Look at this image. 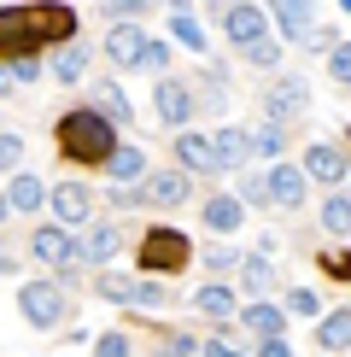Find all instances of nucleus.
Wrapping results in <instances>:
<instances>
[{
    "label": "nucleus",
    "mask_w": 351,
    "mask_h": 357,
    "mask_svg": "<svg viewBox=\"0 0 351 357\" xmlns=\"http://www.w3.org/2000/svg\"><path fill=\"white\" fill-rule=\"evenodd\" d=\"M47 77L53 82H82L88 77V47H82V41H65V47H58V59H47Z\"/></svg>",
    "instance_id": "obj_19"
},
{
    "label": "nucleus",
    "mask_w": 351,
    "mask_h": 357,
    "mask_svg": "<svg viewBox=\"0 0 351 357\" xmlns=\"http://www.w3.org/2000/svg\"><path fill=\"white\" fill-rule=\"evenodd\" d=\"M141 47H146V36H141V29L135 24H111V36H106V59H111V65H123V70H135V59H141Z\"/></svg>",
    "instance_id": "obj_13"
},
{
    "label": "nucleus",
    "mask_w": 351,
    "mask_h": 357,
    "mask_svg": "<svg viewBox=\"0 0 351 357\" xmlns=\"http://www.w3.org/2000/svg\"><path fill=\"white\" fill-rule=\"evenodd\" d=\"M12 77H18V88L41 82V77H47V65H41V53H29V59H12Z\"/></svg>",
    "instance_id": "obj_33"
},
{
    "label": "nucleus",
    "mask_w": 351,
    "mask_h": 357,
    "mask_svg": "<svg viewBox=\"0 0 351 357\" xmlns=\"http://www.w3.org/2000/svg\"><path fill=\"white\" fill-rule=\"evenodd\" d=\"M263 182H270V205H304V170L299 165H275Z\"/></svg>",
    "instance_id": "obj_17"
},
{
    "label": "nucleus",
    "mask_w": 351,
    "mask_h": 357,
    "mask_svg": "<svg viewBox=\"0 0 351 357\" xmlns=\"http://www.w3.org/2000/svg\"><path fill=\"white\" fill-rule=\"evenodd\" d=\"M6 94H18V77H12V65L0 59V100H6Z\"/></svg>",
    "instance_id": "obj_46"
},
{
    "label": "nucleus",
    "mask_w": 351,
    "mask_h": 357,
    "mask_svg": "<svg viewBox=\"0 0 351 357\" xmlns=\"http://www.w3.org/2000/svg\"><path fill=\"white\" fill-rule=\"evenodd\" d=\"M270 12H275V24H281L292 41H304V29H311V0H270Z\"/></svg>",
    "instance_id": "obj_22"
},
{
    "label": "nucleus",
    "mask_w": 351,
    "mask_h": 357,
    "mask_svg": "<svg viewBox=\"0 0 351 357\" xmlns=\"http://www.w3.org/2000/svg\"><path fill=\"white\" fill-rule=\"evenodd\" d=\"M187 264H194V246H187L182 229H146V241H141V270L146 275H176Z\"/></svg>",
    "instance_id": "obj_2"
},
{
    "label": "nucleus",
    "mask_w": 351,
    "mask_h": 357,
    "mask_svg": "<svg viewBox=\"0 0 351 357\" xmlns=\"http://www.w3.org/2000/svg\"><path fill=\"white\" fill-rule=\"evenodd\" d=\"M29 53H41L36 47V29H29L24 18V6H0V59H29Z\"/></svg>",
    "instance_id": "obj_7"
},
{
    "label": "nucleus",
    "mask_w": 351,
    "mask_h": 357,
    "mask_svg": "<svg viewBox=\"0 0 351 357\" xmlns=\"http://www.w3.org/2000/svg\"><path fill=\"white\" fill-rule=\"evenodd\" d=\"M6 217H12V205H6V193H0V222H6Z\"/></svg>",
    "instance_id": "obj_50"
},
{
    "label": "nucleus",
    "mask_w": 351,
    "mask_h": 357,
    "mask_svg": "<svg viewBox=\"0 0 351 357\" xmlns=\"http://www.w3.org/2000/svg\"><path fill=\"white\" fill-rule=\"evenodd\" d=\"M281 310H287V317H316V310H322V299H316V293H311V287H292Z\"/></svg>",
    "instance_id": "obj_31"
},
{
    "label": "nucleus",
    "mask_w": 351,
    "mask_h": 357,
    "mask_svg": "<svg viewBox=\"0 0 351 357\" xmlns=\"http://www.w3.org/2000/svg\"><path fill=\"white\" fill-rule=\"evenodd\" d=\"M194 351H199L194 334H164V340H158V357H194Z\"/></svg>",
    "instance_id": "obj_35"
},
{
    "label": "nucleus",
    "mask_w": 351,
    "mask_h": 357,
    "mask_svg": "<svg viewBox=\"0 0 351 357\" xmlns=\"http://www.w3.org/2000/svg\"><path fill=\"white\" fill-rule=\"evenodd\" d=\"M246 222V205L234 199V193H211V199H205V229L211 234H234Z\"/></svg>",
    "instance_id": "obj_16"
},
{
    "label": "nucleus",
    "mask_w": 351,
    "mask_h": 357,
    "mask_svg": "<svg viewBox=\"0 0 351 357\" xmlns=\"http://www.w3.org/2000/svg\"><path fill=\"white\" fill-rule=\"evenodd\" d=\"M304 106H311V82L304 77H281L270 88V94H263V112L275 117V123H287V117H299Z\"/></svg>",
    "instance_id": "obj_8"
},
{
    "label": "nucleus",
    "mask_w": 351,
    "mask_h": 357,
    "mask_svg": "<svg viewBox=\"0 0 351 357\" xmlns=\"http://www.w3.org/2000/svg\"><path fill=\"white\" fill-rule=\"evenodd\" d=\"M228 264H240V252L234 246H211V270H228Z\"/></svg>",
    "instance_id": "obj_42"
},
{
    "label": "nucleus",
    "mask_w": 351,
    "mask_h": 357,
    "mask_svg": "<svg viewBox=\"0 0 351 357\" xmlns=\"http://www.w3.org/2000/svg\"><path fill=\"white\" fill-rule=\"evenodd\" d=\"M217 6H234V0H211V12H217Z\"/></svg>",
    "instance_id": "obj_51"
},
{
    "label": "nucleus",
    "mask_w": 351,
    "mask_h": 357,
    "mask_svg": "<svg viewBox=\"0 0 351 357\" xmlns=\"http://www.w3.org/2000/svg\"><path fill=\"white\" fill-rule=\"evenodd\" d=\"M94 112H100V117H117V123H129V94H123L117 82L94 88Z\"/></svg>",
    "instance_id": "obj_26"
},
{
    "label": "nucleus",
    "mask_w": 351,
    "mask_h": 357,
    "mask_svg": "<svg viewBox=\"0 0 351 357\" xmlns=\"http://www.w3.org/2000/svg\"><path fill=\"white\" fill-rule=\"evenodd\" d=\"M304 41H311V47H322V53H334V29H304Z\"/></svg>",
    "instance_id": "obj_43"
},
{
    "label": "nucleus",
    "mask_w": 351,
    "mask_h": 357,
    "mask_svg": "<svg viewBox=\"0 0 351 357\" xmlns=\"http://www.w3.org/2000/svg\"><path fill=\"white\" fill-rule=\"evenodd\" d=\"M322 229L328 234H351V199L345 193H334V199L322 205Z\"/></svg>",
    "instance_id": "obj_28"
},
{
    "label": "nucleus",
    "mask_w": 351,
    "mask_h": 357,
    "mask_svg": "<svg viewBox=\"0 0 351 357\" xmlns=\"http://www.w3.org/2000/svg\"><path fill=\"white\" fill-rule=\"evenodd\" d=\"M194 305L205 310V317H217V322L234 317V293H228V287H217V281H205V287L194 293Z\"/></svg>",
    "instance_id": "obj_24"
},
{
    "label": "nucleus",
    "mask_w": 351,
    "mask_h": 357,
    "mask_svg": "<svg viewBox=\"0 0 351 357\" xmlns=\"http://www.w3.org/2000/svg\"><path fill=\"white\" fill-rule=\"evenodd\" d=\"M187 193H194L187 170H182V165H170V170H158L153 182H146V205H164V211H170V205H182Z\"/></svg>",
    "instance_id": "obj_11"
},
{
    "label": "nucleus",
    "mask_w": 351,
    "mask_h": 357,
    "mask_svg": "<svg viewBox=\"0 0 351 357\" xmlns=\"http://www.w3.org/2000/svg\"><path fill=\"white\" fill-rule=\"evenodd\" d=\"M164 59H170V47H164V41H146V47H141V59H135V70H164Z\"/></svg>",
    "instance_id": "obj_38"
},
{
    "label": "nucleus",
    "mask_w": 351,
    "mask_h": 357,
    "mask_svg": "<svg viewBox=\"0 0 351 357\" xmlns=\"http://www.w3.org/2000/svg\"><path fill=\"white\" fill-rule=\"evenodd\" d=\"M340 6H345V12H351V0H340Z\"/></svg>",
    "instance_id": "obj_52"
},
{
    "label": "nucleus",
    "mask_w": 351,
    "mask_h": 357,
    "mask_svg": "<svg viewBox=\"0 0 351 357\" xmlns=\"http://www.w3.org/2000/svg\"><path fill=\"white\" fill-rule=\"evenodd\" d=\"M94 357H129V334H100V346H94Z\"/></svg>",
    "instance_id": "obj_40"
},
{
    "label": "nucleus",
    "mask_w": 351,
    "mask_h": 357,
    "mask_svg": "<svg viewBox=\"0 0 351 357\" xmlns=\"http://www.w3.org/2000/svg\"><path fill=\"white\" fill-rule=\"evenodd\" d=\"M240 275H246V293H275V264L270 258H246Z\"/></svg>",
    "instance_id": "obj_27"
},
{
    "label": "nucleus",
    "mask_w": 351,
    "mask_h": 357,
    "mask_svg": "<svg viewBox=\"0 0 351 357\" xmlns=\"http://www.w3.org/2000/svg\"><path fill=\"white\" fill-rule=\"evenodd\" d=\"M328 275H351V258H340V252H334V258H328Z\"/></svg>",
    "instance_id": "obj_48"
},
{
    "label": "nucleus",
    "mask_w": 351,
    "mask_h": 357,
    "mask_svg": "<svg viewBox=\"0 0 351 357\" xmlns=\"http://www.w3.org/2000/svg\"><path fill=\"white\" fill-rule=\"evenodd\" d=\"M94 293H100V299H111V305H129V299H135V281H123V275H100Z\"/></svg>",
    "instance_id": "obj_30"
},
{
    "label": "nucleus",
    "mask_w": 351,
    "mask_h": 357,
    "mask_svg": "<svg viewBox=\"0 0 351 357\" xmlns=\"http://www.w3.org/2000/svg\"><path fill=\"white\" fill-rule=\"evenodd\" d=\"M53 141H58V153L77 158V165H106L111 146H117L111 117H100L94 106H70V112L53 123Z\"/></svg>",
    "instance_id": "obj_1"
},
{
    "label": "nucleus",
    "mask_w": 351,
    "mask_h": 357,
    "mask_svg": "<svg viewBox=\"0 0 351 357\" xmlns=\"http://www.w3.org/2000/svg\"><path fill=\"white\" fill-rule=\"evenodd\" d=\"M24 18L36 29V47H65V41H77V12H70V0H29Z\"/></svg>",
    "instance_id": "obj_3"
},
{
    "label": "nucleus",
    "mask_w": 351,
    "mask_h": 357,
    "mask_svg": "<svg viewBox=\"0 0 351 357\" xmlns=\"http://www.w3.org/2000/svg\"><path fill=\"white\" fill-rule=\"evenodd\" d=\"M316 340H322L328 351H345V346H351V310H334V317H322Z\"/></svg>",
    "instance_id": "obj_25"
},
{
    "label": "nucleus",
    "mask_w": 351,
    "mask_h": 357,
    "mask_svg": "<svg viewBox=\"0 0 351 357\" xmlns=\"http://www.w3.org/2000/svg\"><path fill=\"white\" fill-rule=\"evenodd\" d=\"M47 205L58 217V229H82L88 222V188L82 182H65V188H47Z\"/></svg>",
    "instance_id": "obj_10"
},
{
    "label": "nucleus",
    "mask_w": 351,
    "mask_h": 357,
    "mask_svg": "<svg viewBox=\"0 0 351 357\" xmlns=\"http://www.w3.org/2000/svg\"><path fill=\"white\" fill-rule=\"evenodd\" d=\"M158 6H170V12H187V6H194V0H158Z\"/></svg>",
    "instance_id": "obj_49"
},
{
    "label": "nucleus",
    "mask_w": 351,
    "mask_h": 357,
    "mask_svg": "<svg viewBox=\"0 0 351 357\" xmlns=\"http://www.w3.org/2000/svg\"><path fill=\"white\" fill-rule=\"evenodd\" d=\"M252 153H281V123H275V117L252 129Z\"/></svg>",
    "instance_id": "obj_34"
},
{
    "label": "nucleus",
    "mask_w": 351,
    "mask_h": 357,
    "mask_svg": "<svg viewBox=\"0 0 351 357\" xmlns=\"http://www.w3.org/2000/svg\"><path fill=\"white\" fill-rule=\"evenodd\" d=\"M211 153H217V170H240L252 158V129H217Z\"/></svg>",
    "instance_id": "obj_12"
},
{
    "label": "nucleus",
    "mask_w": 351,
    "mask_h": 357,
    "mask_svg": "<svg viewBox=\"0 0 351 357\" xmlns=\"http://www.w3.org/2000/svg\"><path fill=\"white\" fill-rule=\"evenodd\" d=\"M328 77L351 88V47H340V41H334V59H328Z\"/></svg>",
    "instance_id": "obj_39"
},
{
    "label": "nucleus",
    "mask_w": 351,
    "mask_h": 357,
    "mask_svg": "<svg viewBox=\"0 0 351 357\" xmlns=\"http://www.w3.org/2000/svg\"><path fill=\"white\" fill-rule=\"evenodd\" d=\"M223 36L246 53L252 41H263V12H258V6H246V0H234V6L223 12Z\"/></svg>",
    "instance_id": "obj_9"
},
{
    "label": "nucleus",
    "mask_w": 351,
    "mask_h": 357,
    "mask_svg": "<svg viewBox=\"0 0 351 357\" xmlns=\"http://www.w3.org/2000/svg\"><path fill=\"white\" fill-rule=\"evenodd\" d=\"M6 205H12V211H41V205H47V182H41V176H29V170H12Z\"/></svg>",
    "instance_id": "obj_18"
},
{
    "label": "nucleus",
    "mask_w": 351,
    "mask_h": 357,
    "mask_svg": "<svg viewBox=\"0 0 351 357\" xmlns=\"http://www.w3.org/2000/svg\"><path fill=\"white\" fill-rule=\"evenodd\" d=\"M205 357H246V351H234L228 340H205Z\"/></svg>",
    "instance_id": "obj_44"
},
{
    "label": "nucleus",
    "mask_w": 351,
    "mask_h": 357,
    "mask_svg": "<svg viewBox=\"0 0 351 357\" xmlns=\"http://www.w3.org/2000/svg\"><path fill=\"white\" fill-rule=\"evenodd\" d=\"M258 357H292V346H287L281 334H275V340H263V351H258Z\"/></svg>",
    "instance_id": "obj_45"
},
{
    "label": "nucleus",
    "mask_w": 351,
    "mask_h": 357,
    "mask_svg": "<svg viewBox=\"0 0 351 357\" xmlns=\"http://www.w3.org/2000/svg\"><path fill=\"white\" fill-rule=\"evenodd\" d=\"M170 29H176V41H182V47H194V53H205V29L187 18V12H170Z\"/></svg>",
    "instance_id": "obj_29"
},
{
    "label": "nucleus",
    "mask_w": 351,
    "mask_h": 357,
    "mask_svg": "<svg viewBox=\"0 0 351 357\" xmlns=\"http://www.w3.org/2000/svg\"><path fill=\"white\" fill-rule=\"evenodd\" d=\"M153 106H158V123H164V129H187V117L199 112V106H194V88H187V82H170V77H158Z\"/></svg>",
    "instance_id": "obj_6"
},
{
    "label": "nucleus",
    "mask_w": 351,
    "mask_h": 357,
    "mask_svg": "<svg viewBox=\"0 0 351 357\" xmlns=\"http://www.w3.org/2000/svg\"><path fill=\"white\" fill-rule=\"evenodd\" d=\"M240 322H246V328H252V334H263V340H275V334L287 328V310H275V305H263V299H252V305L240 310Z\"/></svg>",
    "instance_id": "obj_21"
},
{
    "label": "nucleus",
    "mask_w": 351,
    "mask_h": 357,
    "mask_svg": "<svg viewBox=\"0 0 351 357\" xmlns=\"http://www.w3.org/2000/svg\"><path fill=\"white\" fill-rule=\"evenodd\" d=\"M65 287L58 281H24L18 287V310H24V322H36V328H58L65 322Z\"/></svg>",
    "instance_id": "obj_4"
},
{
    "label": "nucleus",
    "mask_w": 351,
    "mask_h": 357,
    "mask_svg": "<svg viewBox=\"0 0 351 357\" xmlns=\"http://www.w3.org/2000/svg\"><path fill=\"white\" fill-rule=\"evenodd\" d=\"M141 12V0H111V18H135Z\"/></svg>",
    "instance_id": "obj_47"
},
{
    "label": "nucleus",
    "mask_w": 351,
    "mask_h": 357,
    "mask_svg": "<svg viewBox=\"0 0 351 357\" xmlns=\"http://www.w3.org/2000/svg\"><path fill=\"white\" fill-rule=\"evenodd\" d=\"M164 299H170V293L158 287V281H135V299H129V305H146V310H153V305H164Z\"/></svg>",
    "instance_id": "obj_41"
},
{
    "label": "nucleus",
    "mask_w": 351,
    "mask_h": 357,
    "mask_svg": "<svg viewBox=\"0 0 351 357\" xmlns=\"http://www.w3.org/2000/svg\"><path fill=\"white\" fill-rule=\"evenodd\" d=\"M0 170H24V135L0 129Z\"/></svg>",
    "instance_id": "obj_32"
},
{
    "label": "nucleus",
    "mask_w": 351,
    "mask_h": 357,
    "mask_svg": "<svg viewBox=\"0 0 351 357\" xmlns=\"http://www.w3.org/2000/svg\"><path fill=\"white\" fill-rule=\"evenodd\" d=\"M176 165H182L187 176H194V170H217L211 135H194V129H182V135H176Z\"/></svg>",
    "instance_id": "obj_15"
},
{
    "label": "nucleus",
    "mask_w": 351,
    "mask_h": 357,
    "mask_svg": "<svg viewBox=\"0 0 351 357\" xmlns=\"http://www.w3.org/2000/svg\"><path fill=\"white\" fill-rule=\"evenodd\" d=\"M246 59H252V65H263V70H275V65H281V47L263 36V41H252V47H246Z\"/></svg>",
    "instance_id": "obj_36"
},
{
    "label": "nucleus",
    "mask_w": 351,
    "mask_h": 357,
    "mask_svg": "<svg viewBox=\"0 0 351 357\" xmlns=\"http://www.w3.org/2000/svg\"><path fill=\"white\" fill-rule=\"evenodd\" d=\"M141 170H146V153H141V146H111V158H106V176H111V182H135Z\"/></svg>",
    "instance_id": "obj_23"
},
{
    "label": "nucleus",
    "mask_w": 351,
    "mask_h": 357,
    "mask_svg": "<svg viewBox=\"0 0 351 357\" xmlns=\"http://www.w3.org/2000/svg\"><path fill=\"white\" fill-rule=\"evenodd\" d=\"M240 205H270V182L263 176H240Z\"/></svg>",
    "instance_id": "obj_37"
},
{
    "label": "nucleus",
    "mask_w": 351,
    "mask_h": 357,
    "mask_svg": "<svg viewBox=\"0 0 351 357\" xmlns=\"http://www.w3.org/2000/svg\"><path fill=\"white\" fill-rule=\"evenodd\" d=\"M304 176H316V182H345V153L340 146H311V153H304Z\"/></svg>",
    "instance_id": "obj_20"
},
{
    "label": "nucleus",
    "mask_w": 351,
    "mask_h": 357,
    "mask_svg": "<svg viewBox=\"0 0 351 357\" xmlns=\"http://www.w3.org/2000/svg\"><path fill=\"white\" fill-rule=\"evenodd\" d=\"M29 252H36L41 264H53V270L70 281V264H77V241H70V229H58V222H41V229L29 234Z\"/></svg>",
    "instance_id": "obj_5"
},
{
    "label": "nucleus",
    "mask_w": 351,
    "mask_h": 357,
    "mask_svg": "<svg viewBox=\"0 0 351 357\" xmlns=\"http://www.w3.org/2000/svg\"><path fill=\"white\" fill-rule=\"evenodd\" d=\"M117 246H123V241H117V222H94V229L77 241V258L82 264H111Z\"/></svg>",
    "instance_id": "obj_14"
}]
</instances>
